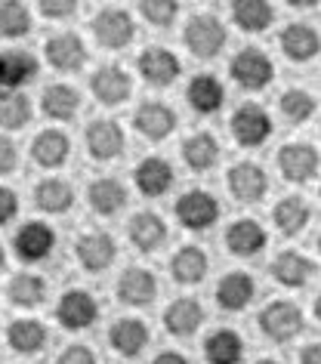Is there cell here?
Here are the masks:
<instances>
[{
  "label": "cell",
  "instance_id": "cell-44",
  "mask_svg": "<svg viewBox=\"0 0 321 364\" xmlns=\"http://www.w3.org/2000/svg\"><path fill=\"white\" fill-rule=\"evenodd\" d=\"M56 364H96V355L90 352L87 346L75 343V346H68V349L59 355V361H56Z\"/></svg>",
  "mask_w": 321,
  "mask_h": 364
},
{
  "label": "cell",
  "instance_id": "cell-9",
  "mask_svg": "<svg viewBox=\"0 0 321 364\" xmlns=\"http://www.w3.org/2000/svg\"><path fill=\"white\" fill-rule=\"evenodd\" d=\"M96 315H99V306L87 290H65L56 306L59 324L68 327V331H84V327L96 321Z\"/></svg>",
  "mask_w": 321,
  "mask_h": 364
},
{
  "label": "cell",
  "instance_id": "cell-47",
  "mask_svg": "<svg viewBox=\"0 0 321 364\" xmlns=\"http://www.w3.org/2000/svg\"><path fill=\"white\" fill-rule=\"evenodd\" d=\"M300 364H321V349H318V343H312V346H306V349H302Z\"/></svg>",
  "mask_w": 321,
  "mask_h": 364
},
{
  "label": "cell",
  "instance_id": "cell-6",
  "mask_svg": "<svg viewBox=\"0 0 321 364\" xmlns=\"http://www.w3.org/2000/svg\"><path fill=\"white\" fill-rule=\"evenodd\" d=\"M232 136H235V142L247 145V149L263 145L272 136V117L265 114V108L247 102L232 114Z\"/></svg>",
  "mask_w": 321,
  "mask_h": 364
},
{
  "label": "cell",
  "instance_id": "cell-4",
  "mask_svg": "<svg viewBox=\"0 0 321 364\" xmlns=\"http://www.w3.org/2000/svg\"><path fill=\"white\" fill-rule=\"evenodd\" d=\"M93 31H96V41L108 50H124L127 43L133 41L136 34V25H133V16L121 10V6H105V10L96 13L93 19Z\"/></svg>",
  "mask_w": 321,
  "mask_h": 364
},
{
  "label": "cell",
  "instance_id": "cell-36",
  "mask_svg": "<svg viewBox=\"0 0 321 364\" xmlns=\"http://www.w3.org/2000/svg\"><path fill=\"white\" fill-rule=\"evenodd\" d=\"M219 158V142L210 133H195L182 142V161L191 170H210Z\"/></svg>",
  "mask_w": 321,
  "mask_h": 364
},
{
  "label": "cell",
  "instance_id": "cell-26",
  "mask_svg": "<svg viewBox=\"0 0 321 364\" xmlns=\"http://www.w3.org/2000/svg\"><path fill=\"white\" fill-rule=\"evenodd\" d=\"M186 99L195 112L214 114V112H219V105H223L226 90L214 75H198V77H191V84L186 90Z\"/></svg>",
  "mask_w": 321,
  "mask_h": 364
},
{
  "label": "cell",
  "instance_id": "cell-46",
  "mask_svg": "<svg viewBox=\"0 0 321 364\" xmlns=\"http://www.w3.org/2000/svg\"><path fill=\"white\" fill-rule=\"evenodd\" d=\"M13 170H16V145H13V139L0 136V176L13 173Z\"/></svg>",
  "mask_w": 321,
  "mask_h": 364
},
{
  "label": "cell",
  "instance_id": "cell-43",
  "mask_svg": "<svg viewBox=\"0 0 321 364\" xmlns=\"http://www.w3.org/2000/svg\"><path fill=\"white\" fill-rule=\"evenodd\" d=\"M38 10H41V16H47V19H68V16H75L78 6L71 4V0H41Z\"/></svg>",
  "mask_w": 321,
  "mask_h": 364
},
{
  "label": "cell",
  "instance_id": "cell-50",
  "mask_svg": "<svg viewBox=\"0 0 321 364\" xmlns=\"http://www.w3.org/2000/svg\"><path fill=\"white\" fill-rule=\"evenodd\" d=\"M256 364H281V361H275V358H260Z\"/></svg>",
  "mask_w": 321,
  "mask_h": 364
},
{
  "label": "cell",
  "instance_id": "cell-20",
  "mask_svg": "<svg viewBox=\"0 0 321 364\" xmlns=\"http://www.w3.org/2000/svg\"><path fill=\"white\" fill-rule=\"evenodd\" d=\"M201 321H204V306L189 296L170 303L167 312H164V327H167L173 336H191L201 327Z\"/></svg>",
  "mask_w": 321,
  "mask_h": 364
},
{
  "label": "cell",
  "instance_id": "cell-30",
  "mask_svg": "<svg viewBox=\"0 0 321 364\" xmlns=\"http://www.w3.org/2000/svg\"><path fill=\"white\" fill-rule=\"evenodd\" d=\"M68 149H71V142L65 133L43 130L34 136V142H31V158L38 161L41 167H59V164L68 158Z\"/></svg>",
  "mask_w": 321,
  "mask_h": 364
},
{
  "label": "cell",
  "instance_id": "cell-42",
  "mask_svg": "<svg viewBox=\"0 0 321 364\" xmlns=\"http://www.w3.org/2000/svg\"><path fill=\"white\" fill-rule=\"evenodd\" d=\"M140 13H142L145 22L154 25V28H167V25L177 19L179 4L177 0H145V4H140Z\"/></svg>",
  "mask_w": 321,
  "mask_h": 364
},
{
  "label": "cell",
  "instance_id": "cell-5",
  "mask_svg": "<svg viewBox=\"0 0 321 364\" xmlns=\"http://www.w3.org/2000/svg\"><path fill=\"white\" fill-rule=\"evenodd\" d=\"M216 216H219V204L204 188H191V192H186L177 201V220L186 229H195V232L210 229L216 223Z\"/></svg>",
  "mask_w": 321,
  "mask_h": 364
},
{
  "label": "cell",
  "instance_id": "cell-2",
  "mask_svg": "<svg viewBox=\"0 0 321 364\" xmlns=\"http://www.w3.org/2000/svg\"><path fill=\"white\" fill-rule=\"evenodd\" d=\"M228 75H232L235 84L244 87V90H263L272 80L275 65L260 47H247V50L232 56V62H228Z\"/></svg>",
  "mask_w": 321,
  "mask_h": 364
},
{
  "label": "cell",
  "instance_id": "cell-28",
  "mask_svg": "<svg viewBox=\"0 0 321 364\" xmlns=\"http://www.w3.org/2000/svg\"><path fill=\"white\" fill-rule=\"evenodd\" d=\"M244 355V343L241 336H238L235 331H228V327H223V331H214L204 340V358L207 364H238Z\"/></svg>",
  "mask_w": 321,
  "mask_h": 364
},
{
  "label": "cell",
  "instance_id": "cell-7",
  "mask_svg": "<svg viewBox=\"0 0 321 364\" xmlns=\"http://www.w3.org/2000/svg\"><path fill=\"white\" fill-rule=\"evenodd\" d=\"M16 257L25 262H41L47 259L53 247H56V232L50 229L47 223H25L19 232H16Z\"/></svg>",
  "mask_w": 321,
  "mask_h": 364
},
{
  "label": "cell",
  "instance_id": "cell-15",
  "mask_svg": "<svg viewBox=\"0 0 321 364\" xmlns=\"http://www.w3.org/2000/svg\"><path fill=\"white\" fill-rule=\"evenodd\" d=\"M133 124L149 139H164L177 130V112L164 102H142L133 114Z\"/></svg>",
  "mask_w": 321,
  "mask_h": 364
},
{
  "label": "cell",
  "instance_id": "cell-21",
  "mask_svg": "<svg viewBox=\"0 0 321 364\" xmlns=\"http://www.w3.org/2000/svg\"><path fill=\"white\" fill-rule=\"evenodd\" d=\"M38 75V59L25 50H6L0 53V87L16 90Z\"/></svg>",
  "mask_w": 321,
  "mask_h": 364
},
{
  "label": "cell",
  "instance_id": "cell-3",
  "mask_svg": "<svg viewBox=\"0 0 321 364\" xmlns=\"http://www.w3.org/2000/svg\"><path fill=\"white\" fill-rule=\"evenodd\" d=\"M260 331L275 343H288L302 331V312L300 306L288 303V299H278V303H269L260 312Z\"/></svg>",
  "mask_w": 321,
  "mask_h": 364
},
{
  "label": "cell",
  "instance_id": "cell-25",
  "mask_svg": "<svg viewBox=\"0 0 321 364\" xmlns=\"http://www.w3.org/2000/svg\"><path fill=\"white\" fill-rule=\"evenodd\" d=\"M130 241L140 247L142 253H152V250H158L164 238H167V225H164V220L158 213H152V210H145V213H136L133 220H130Z\"/></svg>",
  "mask_w": 321,
  "mask_h": 364
},
{
  "label": "cell",
  "instance_id": "cell-19",
  "mask_svg": "<svg viewBox=\"0 0 321 364\" xmlns=\"http://www.w3.org/2000/svg\"><path fill=\"white\" fill-rule=\"evenodd\" d=\"M226 247L232 257H256L265 247V232L256 220H238L226 232Z\"/></svg>",
  "mask_w": 321,
  "mask_h": 364
},
{
  "label": "cell",
  "instance_id": "cell-48",
  "mask_svg": "<svg viewBox=\"0 0 321 364\" xmlns=\"http://www.w3.org/2000/svg\"><path fill=\"white\" fill-rule=\"evenodd\" d=\"M152 364H189V361L182 358L179 352H161V355H158V358H154Z\"/></svg>",
  "mask_w": 321,
  "mask_h": 364
},
{
  "label": "cell",
  "instance_id": "cell-13",
  "mask_svg": "<svg viewBox=\"0 0 321 364\" xmlns=\"http://www.w3.org/2000/svg\"><path fill=\"white\" fill-rule=\"evenodd\" d=\"M78 259L87 272H105L115 262V238L108 232H87L78 238Z\"/></svg>",
  "mask_w": 321,
  "mask_h": 364
},
{
  "label": "cell",
  "instance_id": "cell-24",
  "mask_svg": "<svg viewBox=\"0 0 321 364\" xmlns=\"http://www.w3.org/2000/svg\"><path fill=\"white\" fill-rule=\"evenodd\" d=\"M281 50L293 62H309L318 53V31L306 22H293L281 31Z\"/></svg>",
  "mask_w": 321,
  "mask_h": 364
},
{
  "label": "cell",
  "instance_id": "cell-41",
  "mask_svg": "<svg viewBox=\"0 0 321 364\" xmlns=\"http://www.w3.org/2000/svg\"><path fill=\"white\" fill-rule=\"evenodd\" d=\"M312 112H315V99H312L306 90H288V93H281V114L288 117L290 124L309 121Z\"/></svg>",
  "mask_w": 321,
  "mask_h": 364
},
{
  "label": "cell",
  "instance_id": "cell-18",
  "mask_svg": "<svg viewBox=\"0 0 321 364\" xmlns=\"http://www.w3.org/2000/svg\"><path fill=\"white\" fill-rule=\"evenodd\" d=\"M108 343H112V349L117 355H124V358H136L145 343H149V327H145L140 318H121V321H115V327L108 331Z\"/></svg>",
  "mask_w": 321,
  "mask_h": 364
},
{
  "label": "cell",
  "instance_id": "cell-16",
  "mask_svg": "<svg viewBox=\"0 0 321 364\" xmlns=\"http://www.w3.org/2000/svg\"><path fill=\"white\" fill-rule=\"evenodd\" d=\"M87 149L90 158L96 161H112L124 151V133L115 121H93L87 127Z\"/></svg>",
  "mask_w": 321,
  "mask_h": 364
},
{
  "label": "cell",
  "instance_id": "cell-39",
  "mask_svg": "<svg viewBox=\"0 0 321 364\" xmlns=\"http://www.w3.org/2000/svg\"><path fill=\"white\" fill-rule=\"evenodd\" d=\"M31 121V102L16 90L0 93V127L6 130H22Z\"/></svg>",
  "mask_w": 321,
  "mask_h": 364
},
{
  "label": "cell",
  "instance_id": "cell-17",
  "mask_svg": "<svg viewBox=\"0 0 321 364\" xmlns=\"http://www.w3.org/2000/svg\"><path fill=\"white\" fill-rule=\"evenodd\" d=\"M117 296L127 306H149L158 296V281L149 269H127L117 281Z\"/></svg>",
  "mask_w": 321,
  "mask_h": 364
},
{
  "label": "cell",
  "instance_id": "cell-8",
  "mask_svg": "<svg viewBox=\"0 0 321 364\" xmlns=\"http://www.w3.org/2000/svg\"><path fill=\"white\" fill-rule=\"evenodd\" d=\"M47 62L56 71H80L87 65V47L84 41L78 38L75 31H62V34H53V38L47 41Z\"/></svg>",
  "mask_w": 321,
  "mask_h": 364
},
{
  "label": "cell",
  "instance_id": "cell-23",
  "mask_svg": "<svg viewBox=\"0 0 321 364\" xmlns=\"http://www.w3.org/2000/svg\"><path fill=\"white\" fill-rule=\"evenodd\" d=\"M133 179L142 195L158 198L173 186V167H170V161H164V158H145L140 167H136Z\"/></svg>",
  "mask_w": 321,
  "mask_h": 364
},
{
  "label": "cell",
  "instance_id": "cell-45",
  "mask_svg": "<svg viewBox=\"0 0 321 364\" xmlns=\"http://www.w3.org/2000/svg\"><path fill=\"white\" fill-rule=\"evenodd\" d=\"M16 210H19V198H16L13 188L0 186V225H6L16 216Z\"/></svg>",
  "mask_w": 321,
  "mask_h": 364
},
{
  "label": "cell",
  "instance_id": "cell-33",
  "mask_svg": "<svg viewBox=\"0 0 321 364\" xmlns=\"http://www.w3.org/2000/svg\"><path fill=\"white\" fill-rule=\"evenodd\" d=\"M87 198H90V207H93L96 213L112 216L127 204V188L117 179H96V182H90Z\"/></svg>",
  "mask_w": 321,
  "mask_h": 364
},
{
  "label": "cell",
  "instance_id": "cell-32",
  "mask_svg": "<svg viewBox=\"0 0 321 364\" xmlns=\"http://www.w3.org/2000/svg\"><path fill=\"white\" fill-rule=\"evenodd\" d=\"M232 19L241 31L256 34V31H265L272 25L275 10H272V4H265V0H238L232 6Z\"/></svg>",
  "mask_w": 321,
  "mask_h": 364
},
{
  "label": "cell",
  "instance_id": "cell-11",
  "mask_svg": "<svg viewBox=\"0 0 321 364\" xmlns=\"http://www.w3.org/2000/svg\"><path fill=\"white\" fill-rule=\"evenodd\" d=\"M278 167L284 173V179L290 182H309L318 176V151L306 142H293L284 145L278 151Z\"/></svg>",
  "mask_w": 321,
  "mask_h": 364
},
{
  "label": "cell",
  "instance_id": "cell-35",
  "mask_svg": "<svg viewBox=\"0 0 321 364\" xmlns=\"http://www.w3.org/2000/svg\"><path fill=\"white\" fill-rule=\"evenodd\" d=\"M34 204L47 213H65L75 204V192L62 179H43L34 186Z\"/></svg>",
  "mask_w": 321,
  "mask_h": 364
},
{
  "label": "cell",
  "instance_id": "cell-1",
  "mask_svg": "<svg viewBox=\"0 0 321 364\" xmlns=\"http://www.w3.org/2000/svg\"><path fill=\"white\" fill-rule=\"evenodd\" d=\"M186 47L195 53L198 59H214L219 56V50L226 47V25L216 19V16H191L186 25V34H182Z\"/></svg>",
  "mask_w": 321,
  "mask_h": 364
},
{
  "label": "cell",
  "instance_id": "cell-34",
  "mask_svg": "<svg viewBox=\"0 0 321 364\" xmlns=\"http://www.w3.org/2000/svg\"><path fill=\"white\" fill-rule=\"evenodd\" d=\"M41 105L53 121H68V117H75L78 108H80V93L68 84H53V87L43 90Z\"/></svg>",
  "mask_w": 321,
  "mask_h": 364
},
{
  "label": "cell",
  "instance_id": "cell-12",
  "mask_svg": "<svg viewBox=\"0 0 321 364\" xmlns=\"http://www.w3.org/2000/svg\"><path fill=\"white\" fill-rule=\"evenodd\" d=\"M90 90H93V96L102 105H121L133 93V80H130V75H127L124 68L105 65V68H99L93 75V80H90Z\"/></svg>",
  "mask_w": 321,
  "mask_h": 364
},
{
  "label": "cell",
  "instance_id": "cell-14",
  "mask_svg": "<svg viewBox=\"0 0 321 364\" xmlns=\"http://www.w3.org/2000/svg\"><path fill=\"white\" fill-rule=\"evenodd\" d=\"M140 75L149 80L152 87H170L173 80L179 77V71H182V65H179V59L173 56L170 50H164V47H152V50H145L142 56H140Z\"/></svg>",
  "mask_w": 321,
  "mask_h": 364
},
{
  "label": "cell",
  "instance_id": "cell-10",
  "mask_svg": "<svg viewBox=\"0 0 321 364\" xmlns=\"http://www.w3.org/2000/svg\"><path fill=\"white\" fill-rule=\"evenodd\" d=\"M265 188H269V179H265L260 164L241 161L228 170V192H232L238 201H244V204L260 201V198L265 195Z\"/></svg>",
  "mask_w": 321,
  "mask_h": 364
},
{
  "label": "cell",
  "instance_id": "cell-49",
  "mask_svg": "<svg viewBox=\"0 0 321 364\" xmlns=\"http://www.w3.org/2000/svg\"><path fill=\"white\" fill-rule=\"evenodd\" d=\"M6 266V253H4V244H0V269Z\"/></svg>",
  "mask_w": 321,
  "mask_h": 364
},
{
  "label": "cell",
  "instance_id": "cell-38",
  "mask_svg": "<svg viewBox=\"0 0 321 364\" xmlns=\"http://www.w3.org/2000/svg\"><path fill=\"white\" fill-rule=\"evenodd\" d=\"M31 31V13L28 6L19 0H4L0 4V38L13 41V38H25Z\"/></svg>",
  "mask_w": 321,
  "mask_h": 364
},
{
  "label": "cell",
  "instance_id": "cell-31",
  "mask_svg": "<svg viewBox=\"0 0 321 364\" xmlns=\"http://www.w3.org/2000/svg\"><path fill=\"white\" fill-rule=\"evenodd\" d=\"M207 253L201 247H182L177 250V257L170 259V272L179 284H201L207 275Z\"/></svg>",
  "mask_w": 321,
  "mask_h": 364
},
{
  "label": "cell",
  "instance_id": "cell-22",
  "mask_svg": "<svg viewBox=\"0 0 321 364\" xmlns=\"http://www.w3.org/2000/svg\"><path fill=\"white\" fill-rule=\"evenodd\" d=\"M256 294V284L247 272H232L219 281L216 287V303L226 309V312H241L244 306H251V299Z\"/></svg>",
  "mask_w": 321,
  "mask_h": 364
},
{
  "label": "cell",
  "instance_id": "cell-40",
  "mask_svg": "<svg viewBox=\"0 0 321 364\" xmlns=\"http://www.w3.org/2000/svg\"><path fill=\"white\" fill-rule=\"evenodd\" d=\"M43 294H47V284H43V278L38 275H16L10 284H6V296H10L13 306H38L43 303Z\"/></svg>",
  "mask_w": 321,
  "mask_h": 364
},
{
  "label": "cell",
  "instance_id": "cell-27",
  "mask_svg": "<svg viewBox=\"0 0 321 364\" xmlns=\"http://www.w3.org/2000/svg\"><path fill=\"white\" fill-rule=\"evenodd\" d=\"M312 272H315L312 269V262L297 250H284V253H278V257L272 259V275L284 287H302L312 278Z\"/></svg>",
  "mask_w": 321,
  "mask_h": 364
},
{
  "label": "cell",
  "instance_id": "cell-37",
  "mask_svg": "<svg viewBox=\"0 0 321 364\" xmlns=\"http://www.w3.org/2000/svg\"><path fill=\"white\" fill-rule=\"evenodd\" d=\"M272 220H275V225H278V232L288 235V238L290 235H300L302 229H306V223H309V204L302 201V198L290 195V198H284V201L275 207Z\"/></svg>",
  "mask_w": 321,
  "mask_h": 364
},
{
  "label": "cell",
  "instance_id": "cell-29",
  "mask_svg": "<svg viewBox=\"0 0 321 364\" xmlns=\"http://www.w3.org/2000/svg\"><path fill=\"white\" fill-rule=\"evenodd\" d=\"M6 343H10L13 352H22V355H34L43 349L47 343V327L34 318H22V321H13L6 327Z\"/></svg>",
  "mask_w": 321,
  "mask_h": 364
}]
</instances>
